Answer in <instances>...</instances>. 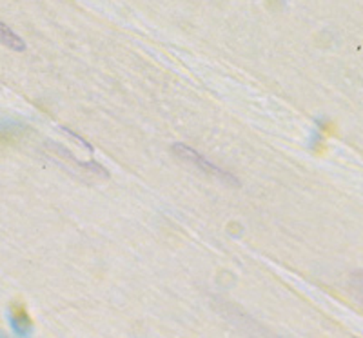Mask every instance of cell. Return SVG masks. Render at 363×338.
<instances>
[{
  "instance_id": "obj_2",
  "label": "cell",
  "mask_w": 363,
  "mask_h": 338,
  "mask_svg": "<svg viewBox=\"0 0 363 338\" xmlns=\"http://www.w3.org/2000/svg\"><path fill=\"white\" fill-rule=\"evenodd\" d=\"M0 44L9 48L13 51H24L26 50V42L18 37L11 28L4 24V22H0Z\"/></svg>"
},
{
  "instance_id": "obj_1",
  "label": "cell",
  "mask_w": 363,
  "mask_h": 338,
  "mask_svg": "<svg viewBox=\"0 0 363 338\" xmlns=\"http://www.w3.org/2000/svg\"><path fill=\"white\" fill-rule=\"evenodd\" d=\"M173 153L177 155L178 158L189 162L191 165L199 168L200 171H203L206 175H211V177L220 178V180L227 182V184H233V186H240V180L235 177V175L229 173V171H225V169L218 168V165H215L211 160H207L203 155H200L199 151H194V149L189 148V146L173 144Z\"/></svg>"
}]
</instances>
